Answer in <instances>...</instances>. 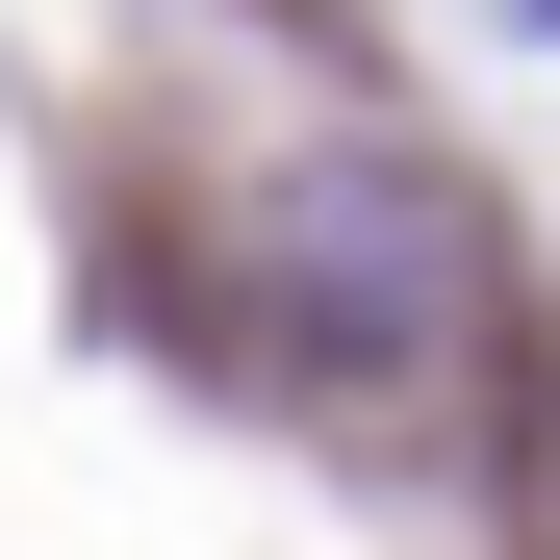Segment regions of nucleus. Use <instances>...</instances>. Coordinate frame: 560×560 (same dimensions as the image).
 Here are the masks:
<instances>
[{
    "instance_id": "f257e3e1",
    "label": "nucleus",
    "mask_w": 560,
    "mask_h": 560,
    "mask_svg": "<svg viewBox=\"0 0 560 560\" xmlns=\"http://www.w3.org/2000/svg\"><path fill=\"white\" fill-rule=\"evenodd\" d=\"M230 306L306 357V383H433L458 306H485V255H458V205H433L408 153H306V178H255Z\"/></svg>"
},
{
    "instance_id": "f03ea898",
    "label": "nucleus",
    "mask_w": 560,
    "mask_h": 560,
    "mask_svg": "<svg viewBox=\"0 0 560 560\" xmlns=\"http://www.w3.org/2000/svg\"><path fill=\"white\" fill-rule=\"evenodd\" d=\"M535 26H560V0H535Z\"/></svg>"
}]
</instances>
